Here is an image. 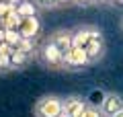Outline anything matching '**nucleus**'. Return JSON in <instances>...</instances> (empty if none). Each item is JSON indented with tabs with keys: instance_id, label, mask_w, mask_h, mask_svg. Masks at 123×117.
<instances>
[{
	"instance_id": "nucleus-1",
	"label": "nucleus",
	"mask_w": 123,
	"mask_h": 117,
	"mask_svg": "<svg viewBox=\"0 0 123 117\" xmlns=\"http://www.w3.org/2000/svg\"><path fill=\"white\" fill-rule=\"evenodd\" d=\"M35 117H64V97L45 95L33 105Z\"/></svg>"
},
{
	"instance_id": "nucleus-2",
	"label": "nucleus",
	"mask_w": 123,
	"mask_h": 117,
	"mask_svg": "<svg viewBox=\"0 0 123 117\" xmlns=\"http://www.w3.org/2000/svg\"><path fill=\"white\" fill-rule=\"evenodd\" d=\"M86 56H88V62L90 64H94V62H101L103 58H105V52H107V43H105V35H103V31L98 29H94V33H92V37H90V41H88V45H86Z\"/></svg>"
},
{
	"instance_id": "nucleus-3",
	"label": "nucleus",
	"mask_w": 123,
	"mask_h": 117,
	"mask_svg": "<svg viewBox=\"0 0 123 117\" xmlns=\"http://www.w3.org/2000/svg\"><path fill=\"white\" fill-rule=\"evenodd\" d=\"M39 60L43 62V66H47V68L51 70H62V60L64 58L60 56V52L55 49V45H53L51 39H45L43 43H41L39 47Z\"/></svg>"
},
{
	"instance_id": "nucleus-4",
	"label": "nucleus",
	"mask_w": 123,
	"mask_h": 117,
	"mask_svg": "<svg viewBox=\"0 0 123 117\" xmlns=\"http://www.w3.org/2000/svg\"><path fill=\"white\" fill-rule=\"evenodd\" d=\"M90 64L88 62V56L84 49H78V47H72L70 52L64 56L62 60V70H66V72H76V70H82Z\"/></svg>"
},
{
	"instance_id": "nucleus-5",
	"label": "nucleus",
	"mask_w": 123,
	"mask_h": 117,
	"mask_svg": "<svg viewBox=\"0 0 123 117\" xmlns=\"http://www.w3.org/2000/svg\"><path fill=\"white\" fill-rule=\"evenodd\" d=\"M98 111L103 117H115L117 113L123 111V97L119 92H107L98 105Z\"/></svg>"
},
{
	"instance_id": "nucleus-6",
	"label": "nucleus",
	"mask_w": 123,
	"mask_h": 117,
	"mask_svg": "<svg viewBox=\"0 0 123 117\" xmlns=\"http://www.w3.org/2000/svg\"><path fill=\"white\" fill-rule=\"evenodd\" d=\"M17 31L21 33V37H23V39H29V41L37 39V37H39V33H41V21H39V17L23 19Z\"/></svg>"
},
{
	"instance_id": "nucleus-7",
	"label": "nucleus",
	"mask_w": 123,
	"mask_h": 117,
	"mask_svg": "<svg viewBox=\"0 0 123 117\" xmlns=\"http://www.w3.org/2000/svg\"><path fill=\"white\" fill-rule=\"evenodd\" d=\"M49 39L53 41V45H55V49L60 52L62 58L72 49V31H68V29H57V31H53V33L49 35Z\"/></svg>"
},
{
	"instance_id": "nucleus-8",
	"label": "nucleus",
	"mask_w": 123,
	"mask_h": 117,
	"mask_svg": "<svg viewBox=\"0 0 123 117\" xmlns=\"http://www.w3.org/2000/svg\"><path fill=\"white\" fill-rule=\"evenodd\" d=\"M86 101L78 95H70L64 99V117H80L82 111L86 109Z\"/></svg>"
},
{
	"instance_id": "nucleus-9",
	"label": "nucleus",
	"mask_w": 123,
	"mask_h": 117,
	"mask_svg": "<svg viewBox=\"0 0 123 117\" xmlns=\"http://www.w3.org/2000/svg\"><path fill=\"white\" fill-rule=\"evenodd\" d=\"M94 29H97L94 25H82V27H78L76 31H72V47L86 49V45H88V41H90Z\"/></svg>"
},
{
	"instance_id": "nucleus-10",
	"label": "nucleus",
	"mask_w": 123,
	"mask_h": 117,
	"mask_svg": "<svg viewBox=\"0 0 123 117\" xmlns=\"http://www.w3.org/2000/svg\"><path fill=\"white\" fill-rule=\"evenodd\" d=\"M14 13L21 19H29V17H37L39 14V8L33 0H21L17 6H14Z\"/></svg>"
},
{
	"instance_id": "nucleus-11",
	"label": "nucleus",
	"mask_w": 123,
	"mask_h": 117,
	"mask_svg": "<svg viewBox=\"0 0 123 117\" xmlns=\"http://www.w3.org/2000/svg\"><path fill=\"white\" fill-rule=\"evenodd\" d=\"M31 58L33 56L23 52V49H12V53H10V68L12 70H23L31 62Z\"/></svg>"
},
{
	"instance_id": "nucleus-12",
	"label": "nucleus",
	"mask_w": 123,
	"mask_h": 117,
	"mask_svg": "<svg viewBox=\"0 0 123 117\" xmlns=\"http://www.w3.org/2000/svg\"><path fill=\"white\" fill-rule=\"evenodd\" d=\"M0 21H2V25H4L6 29H18V25H21L23 19L18 17V14L14 13V8H12V10H10V13L4 17V19H0Z\"/></svg>"
},
{
	"instance_id": "nucleus-13",
	"label": "nucleus",
	"mask_w": 123,
	"mask_h": 117,
	"mask_svg": "<svg viewBox=\"0 0 123 117\" xmlns=\"http://www.w3.org/2000/svg\"><path fill=\"white\" fill-rule=\"evenodd\" d=\"M21 41H23V37H21V33H18L17 29H6V41H4L6 45H10L12 49H17L18 45H21Z\"/></svg>"
},
{
	"instance_id": "nucleus-14",
	"label": "nucleus",
	"mask_w": 123,
	"mask_h": 117,
	"mask_svg": "<svg viewBox=\"0 0 123 117\" xmlns=\"http://www.w3.org/2000/svg\"><path fill=\"white\" fill-rule=\"evenodd\" d=\"M10 56L8 53H2L0 52V74H6V72H10Z\"/></svg>"
},
{
	"instance_id": "nucleus-15",
	"label": "nucleus",
	"mask_w": 123,
	"mask_h": 117,
	"mask_svg": "<svg viewBox=\"0 0 123 117\" xmlns=\"http://www.w3.org/2000/svg\"><path fill=\"white\" fill-rule=\"evenodd\" d=\"M39 10H49V8H57V0H33Z\"/></svg>"
},
{
	"instance_id": "nucleus-16",
	"label": "nucleus",
	"mask_w": 123,
	"mask_h": 117,
	"mask_svg": "<svg viewBox=\"0 0 123 117\" xmlns=\"http://www.w3.org/2000/svg\"><path fill=\"white\" fill-rule=\"evenodd\" d=\"M80 117H103V115H101V111H98V107H94V105H86V109L82 111Z\"/></svg>"
},
{
	"instance_id": "nucleus-17",
	"label": "nucleus",
	"mask_w": 123,
	"mask_h": 117,
	"mask_svg": "<svg viewBox=\"0 0 123 117\" xmlns=\"http://www.w3.org/2000/svg\"><path fill=\"white\" fill-rule=\"evenodd\" d=\"M18 2H21V0H0V4H2V6H10V8H14Z\"/></svg>"
},
{
	"instance_id": "nucleus-18",
	"label": "nucleus",
	"mask_w": 123,
	"mask_h": 117,
	"mask_svg": "<svg viewBox=\"0 0 123 117\" xmlns=\"http://www.w3.org/2000/svg\"><path fill=\"white\" fill-rule=\"evenodd\" d=\"M66 4H74V0H57V6H66Z\"/></svg>"
},
{
	"instance_id": "nucleus-19",
	"label": "nucleus",
	"mask_w": 123,
	"mask_h": 117,
	"mask_svg": "<svg viewBox=\"0 0 123 117\" xmlns=\"http://www.w3.org/2000/svg\"><path fill=\"white\" fill-rule=\"evenodd\" d=\"M119 25H121V31H123V14H121V21H119Z\"/></svg>"
},
{
	"instance_id": "nucleus-20",
	"label": "nucleus",
	"mask_w": 123,
	"mask_h": 117,
	"mask_svg": "<svg viewBox=\"0 0 123 117\" xmlns=\"http://www.w3.org/2000/svg\"><path fill=\"white\" fill-rule=\"evenodd\" d=\"M115 117H123V111H121V113H117V115H115Z\"/></svg>"
},
{
	"instance_id": "nucleus-21",
	"label": "nucleus",
	"mask_w": 123,
	"mask_h": 117,
	"mask_svg": "<svg viewBox=\"0 0 123 117\" xmlns=\"http://www.w3.org/2000/svg\"><path fill=\"white\" fill-rule=\"evenodd\" d=\"M92 2H94V4H97V2H101V0H92Z\"/></svg>"
}]
</instances>
